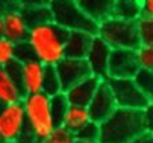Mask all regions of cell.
<instances>
[{"mask_svg":"<svg viewBox=\"0 0 153 143\" xmlns=\"http://www.w3.org/2000/svg\"><path fill=\"white\" fill-rule=\"evenodd\" d=\"M89 122H91V119H90L87 107L73 106V104H70L66 114H65V117H63V120H62L61 126H63L65 128H67V130L71 131L75 135V134L78 133L83 126H86Z\"/></svg>","mask_w":153,"mask_h":143,"instance_id":"18","label":"cell"},{"mask_svg":"<svg viewBox=\"0 0 153 143\" xmlns=\"http://www.w3.org/2000/svg\"><path fill=\"white\" fill-rule=\"evenodd\" d=\"M94 35L82 31H70L67 32L65 40V58L71 59H85L90 48Z\"/></svg>","mask_w":153,"mask_h":143,"instance_id":"16","label":"cell"},{"mask_svg":"<svg viewBox=\"0 0 153 143\" xmlns=\"http://www.w3.org/2000/svg\"><path fill=\"white\" fill-rule=\"evenodd\" d=\"M136 60L140 68L152 70L153 68V48L152 45H144L140 44L134 50Z\"/></svg>","mask_w":153,"mask_h":143,"instance_id":"26","label":"cell"},{"mask_svg":"<svg viewBox=\"0 0 153 143\" xmlns=\"http://www.w3.org/2000/svg\"><path fill=\"white\" fill-rule=\"evenodd\" d=\"M50 0H18L19 8H34L48 5Z\"/></svg>","mask_w":153,"mask_h":143,"instance_id":"30","label":"cell"},{"mask_svg":"<svg viewBox=\"0 0 153 143\" xmlns=\"http://www.w3.org/2000/svg\"><path fill=\"white\" fill-rule=\"evenodd\" d=\"M67 31L54 21L31 27L26 42L34 58L45 66H56L65 58V40Z\"/></svg>","mask_w":153,"mask_h":143,"instance_id":"2","label":"cell"},{"mask_svg":"<svg viewBox=\"0 0 153 143\" xmlns=\"http://www.w3.org/2000/svg\"><path fill=\"white\" fill-rule=\"evenodd\" d=\"M151 107L146 110H128L117 107L100 123V143H129L151 128Z\"/></svg>","mask_w":153,"mask_h":143,"instance_id":"1","label":"cell"},{"mask_svg":"<svg viewBox=\"0 0 153 143\" xmlns=\"http://www.w3.org/2000/svg\"><path fill=\"white\" fill-rule=\"evenodd\" d=\"M101 80L98 78L90 75L86 79L81 80V82H78L73 87H70L67 91H65V95H66L69 104L87 107V104L91 100Z\"/></svg>","mask_w":153,"mask_h":143,"instance_id":"15","label":"cell"},{"mask_svg":"<svg viewBox=\"0 0 153 143\" xmlns=\"http://www.w3.org/2000/svg\"><path fill=\"white\" fill-rule=\"evenodd\" d=\"M95 35L101 37L111 50L114 48L136 50L140 45L136 21L122 20L114 16L100 21L97 24Z\"/></svg>","mask_w":153,"mask_h":143,"instance_id":"5","label":"cell"},{"mask_svg":"<svg viewBox=\"0 0 153 143\" xmlns=\"http://www.w3.org/2000/svg\"><path fill=\"white\" fill-rule=\"evenodd\" d=\"M45 68V64H42L35 58L20 63V84L24 95L42 91Z\"/></svg>","mask_w":153,"mask_h":143,"instance_id":"13","label":"cell"},{"mask_svg":"<svg viewBox=\"0 0 153 143\" xmlns=\"http://www.w3.org/2000/svg\"><path fill=\"white\" fill-rule=\"evenodd\" d=\"M42 92L46 94L47 96H54L62 92L61 82H59L58 74H56L54 66H46L42 82Z\"/></svg>","mask_w":153,"mask_h":143,"instance_id":"21","label":"cell"},{"mask_svg":"<svg viewBox=\"0 0 153 143\" xmlns=\"http://www.w3.org/2000/svg\"><path fill=\"white\" fill-rule=\"evenodd\" d=\"M0 143H5V142H4V141H3V139H1V138H0Z\"/></svg>","mask_w":153,"mask_h":143,"instance_id":"36","label":"cell"},{"mask_svg":"<svg viewBox=\"0 0 153 143\" xmlns=\"http://www.w3.org/2000/svg\"><path fill=\"white\" fill-rule=\"evenodd\" d=\"M0 107H1V104H0Z\"/></svg>","mask_w":153,"mask_h":143,"instance_id":"37","label":"cell"},{"mask_svg":"<svg viewBox=\"0 0 153 143\" xmlns=\"http://www.w3.org/2000/svg\"><path fill=\"white\" fill-rule=\"evenodd\" d=\"M75 135L63 126H55L54 130L42 143H73Z\"/></svg>","mask_w":153,"mask_h":143,"instance_id":"27","label":"cell"},{"mask_svg":"<svg viewBox=\"0 0 153 143\" xmlns=\"http://www.w3.org/2000/svg\"><path fill=\"white\" fill-rule=\"evenodd\" d=\"M55 67V71L58 74L59 82H61L62 92L67 91L78 82L86 79L91 75L85 59H71L63 58Z\"/></svg>","mask_w":153,"mask_h":143,"instance_id":"11","label":"cell"},{"mask_svg":"<svg viewBox=\"0 0 153 143\" xmlns=\"http://www.w3.org/2000/svg\"><path fill=\"white\" fill-rule=\"evenodd\" d=\"M73 143H100V142H90V141H83V139H79V138H74Z\"/></svg>","mask_w":153,"mask_h":143,"instance_id":"34","label":"cell"},{"mask_svg":"<svg viewBox=\"0 0 153 143\" xmlns=\"http://www.w3.org/2000/svg\"><path fill=\"white\" fill-rule=\"evenodd\" d=\"M24 98L20 84V63L12 62L7 67H0V104L22 102Z\"/></svg>","mask_w":153,"mask_h":143,"instance_id":"8","label":"cell"},{"mask_svg":"<svg viewBox=\"0 0 153 143\" xmlns=\"http://www.w3.org/2000/svg\"><path fill=\"white\" fill-rule=\"evenodd\" d=\"M48 8L51 20L67 32L82 31L90 35L97 34V23L82 11L76 0H50Z\"/></svg>","mask_w":153,"mask_h":143,"instance_id":"4","label":"cell"},{"mask_svg":"<svg viewBox=\"0 0 153 143\" xmlns=\"http://www.w3.org/2000/svg\"><path fill=\"white\" fill-rule=\"evenodd\" d=\"M23 15L26 23L28 24V27H35L39 24H45L48 23L51 20V12L48 5L45 7H34V8H19Z\"/></svg>","mask_w":153,"mask_h":143,"instance_id":"20","label":"cell"},{"mask_svg":"<svg viewBox=\"0 0 153 143\" xmlns=\"http://www.w3.org/2000/svg\"><path fill=\"white\" fill-rule=\"evenodd\" d=\"M69 106L70 104L67 102L65 92H59L54 96H50V111L55 126L62 125V120H63V117L66 114Z\"/></svg>","mask_w":153,"mask_h":143,"instance_id":"22","label":"cell"},{"mask_svg":"<svg viewBox=\"0 0 153 143\" xmlns=\"http://www.w3.org/2000/svg\"><path fill=\"white\" fill-rule=\"evenodd\" d=\"M30 27L26 23L20 10H12L3 13V36L12 43H23L27 40Z\"/></svg>","mask_w":153,"mask_h":143,"instance_id":"14","label":"cell"},{"mask_svg":"<svg viewBox=\"0 0 153 143\" xmlns=\"http://www.w3.org/2000/svg\"><path fill=\"white\" fill-rule=\"evenodd\" d=\"M30 59H34V54H32L28 43H18L15 45V60L19 63H23V62L30 60Z\"/></svg>","mask_w":153,"mask_h":143,"instance_id":"29","label":"cell"},{"mask_svg":"<svg viewBox=\"0 0 153 143\" xmlns=\"http://www.w3.org/2000/svg\"><path fill=\"white\" fill-rule=\"evenodd\" d=\"M117 107L128 110H146L152 107V98L143 92L133 79H106Z\"/></svg>","mask_w":153,"mask_h":143,"instance_id":"6","label":"cell"},{"mask_svg":"<svg viewBox=\"0 0 153 143\" xmlns=\"http://www.w3.org/2000/svg\"><path fill=\"white\" fill-rule=\"evenodd\" d=\"M111 48L97 35L93 36L91 44L86 54V60L89 70L93 76L98 78L100 80L108 79V63L110 56Z\"/></svg>","mask_w":153,"mask_h":143,"instance_id":"12","label":"cell"},{"mask_svg":"<svg viewBox=\"0 0 153 143\" xmlns=\"http://www.w3.org/2000/svg\"><path fill=\"white\" fill-rule=\"evenodd\" d=\"M85 13L95 23L110 18L113 12L114 0H76Z\"/></svg>","mask_w":153,"mask_h":143,"instance_id":"17","label":"cell"},{"mask_svg":"<svg viewBox=\"0 0 153 143\" xmlns=\"http://www.w3.org/2000/svg\"><path fill=\"white\" fill-rule=\"evenodd\" d=\"M137 87L143 91L145 95L152 98V90H153V72L152 70H145V68H138V71L134 74L132 78Z\"/></svg>","mask_w":153,"mask_h":143,"instance_id":"24","label":"cell"},{"mask_svg":"<svg viewBox=\"0 0 153 143\" xmlns=\"http://www.w3.org/2000/svg\"><path fill=\"white\" fill-rule=\"evenodd\" d=\"M116 109L117 104L108 82H106V79L101 80L91 100L87 104V111H89L90 119H91V122H95L100 125L105 119H108Z\"/></svg>","mask_w":153,"mask_h":143,"instance_id":"10","label":"cell"},{"mask_svg":"<svg viewBox=\"0 0 153 143\" xmlns=\"http://www.w3.org/2000/svg\"><path fill=\"white\" fill-rule=\"evenodd\" d=\"M141 18H153V0H140Z\"/></svg>","mask_w":153,"mask_h":143,"instance_id":"31","label":"cell"},{"mask_svg":"<svg viewBox=\"0 0 153 143\" xmlns=\"http://www.w3.org/2000/svg\"><path fill=\"white\" fill-rule=\"evenodd\" d=\"M0 36H3V13H0Z\"/></svg>","mask_w":153,"mask_h":143,"instance_id":"35","label":"cell"},{"mask_svg":"<svg viewBox=\"0 0 153 143\" xmlns=\"http://www.w3.org/2000/svg\"><path fill=\"white\" fill-rule=\"evenodd\" d=\"M134 50L114 48L110 51L108 63V79H132L138 71Z\"/></svg>","mask_w":153,"mask_h":143,"instance_id":"9","label":"cell"},{"mask_svg":"<svg viewBox=\"0 0 153 143\" xmlns=\"http://www.w3.org/2000/svg\"><path fill=\"white\" fill-rule=\"evenodd\" d=\"M75 138L90 142H100V125L95 122H89L75 134Z\"/></svg>","mask_w":153,"mask_h":143,"instance_id":"28","label":"cell"},{"mask_svg":"<svg viewBox=\"0 0 153 143\" xmlns=\"http://www.w3.org/2000/svg\"><path fill=\"white\" fill-rule=\"evenodd\" d=\"M22 104L26 118V131L42 143L55 127L50 111V96L42 91L28 94L24 95Z\"/></svg>","mask_w":153,"mask_h":143,"instance_id":"3","label":"cell"},{"mask_svg":"<svg viewBox=\"0 0 153 143\" xmlns=\"http://www.w3.org/2000/svg\"><path fill=\"white\" fill-rule=\"evenodd\" d=\"M26 133V118L22 102L0 107V138L4 142L18 143Z\"/></svg>","mask_w":153,"mask_h":143,"instance_id":"7","label":"cell"},{"mask_svg":"<svg viewBox=\"0 0 153 143\" xmlns=\"http://www.w3.org/2000/svg\"><path fill=\"white\" fill-rule=\"evenodd\" d=\"M129 143H153V135L152 131H145L141 135L136 136L133 141H130Z\"/></svg>","mask_w":153,"mask_h":143,"instance_id":"33","label":"cell"},{"mask_svg":"<svg viewBox=\"0 0 153 143\" xmlns=\"http://www.w3.org/2000/svg\"><path fill=\"white\" fill-rule=\"evenodd\" d=\"M111 16L122 20L137 21L141 18L140 0H114Z\"/></svg>","mask_w":153,"mask_h":143,"instance_id":"19","label":"cell"},{"mask_svg":"<svg viewBox=\"0 0 153 143\" xmlns=\"http://www.w3.org/2000/svg\"><path fill=\"white\" fill-rule=\"evenodd\" d=\"M18 0H0V13L8 12L12 10H18Z\"/></svg>","mask_w":153,"mask_h":143,"instance_id":"32","label":"cell"},{"mask_svg":"<svg viewBox=\"0 0 153 143\" xmlns=\"http://www.w3.org/2000/svg\"><path fill=\"white\" fill-rule=\"evenodd\" d=\"M15 43L0 36V67H7L15 62Z\"/></svg>","mask_w":153,"mask_h":143,"instance_id":"25","label":"cell"},{"mask_svg":"<svg viewBox=\"0 0 153 143\" xmlns=\"http://www.w3.org/2000/svg\"><path fill=\"white\" fill-rule=\"evenodd\" d=\"M137 34L140 44L152 45L153 43V18H140L137 21Z\"/></svg>","mask_w":153,"mask_h":143,"instance_id":"23","label":"cell"}]
</instances>
